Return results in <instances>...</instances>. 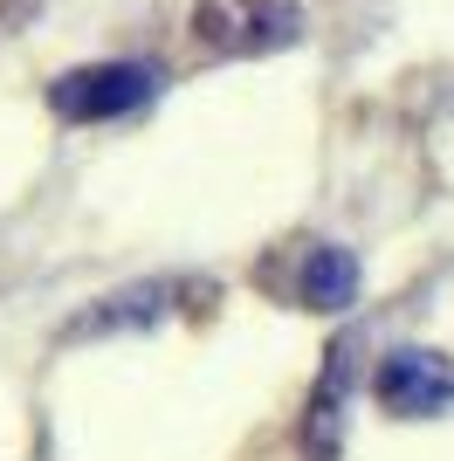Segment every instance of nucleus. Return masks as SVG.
I'll return each instance as SVG.
<instances>
[{
    "label": "nucleus",
    "instance_id": "nucleus-2",
    "mask_svg": "<svg viewBox=\"0 0 454 461\" xmlns=\"http://www.w3.org/2000/svg\"><path fill=\"white\" fill-rule=\"evenodd\" d=\"M151 96H159V69H151V62H90V69H62V77L49 83V104H56L69 124L132 117Z\"/></svg>",
    "mask_w": 454,
    "mask_h": 461
},
{
    "label": "nucleus",
    "instance_id": "nucleus-3",
    "mask_svg": "<svg viewBox=\"0 0 454 461\" xmlns=\"http://www.w3.org/2000/svg\"><path fill=\"white\" fill-rule=\"evenodd\" d=\"M372 393H378L386 413H406V420H413V413H448L454 406V366L440 351H393V358L378 366Z\"/></svg>",
    "mask_w": 454,
    "mask_h": 461
},
{
    "label": "nucleus",
    "instance_id": "nucleus-4",
    "mask_svg": "<svg viewBox=\"0 0 454 461\" xmlns=\"http://www.w3.org/2000/svg\"><path fill=\"white\" fill-rule=\"evenodd\" d=\"M359 296V262L344 249H310V262H303V303L310 310H344Z\"/></svg>",
    "mask_w": 454,
    "mask_h": 461
},
{
    "label": "nucleus",
    "instance_id": "nucleus-1",
    "mask_svg": "<svg viewBox=\"0 0 454 461\" xmlns=\"http://www.w3.org/2000/svg\"><path fill=\"white\" fill-rule=\"evenodd\" d=\"M296 28V0H200L193 7V41H207L213 56H268V49H289Z\"/></svg>",
    "mask_w": 454,
    "mask_h": 461
}]
</instances>
